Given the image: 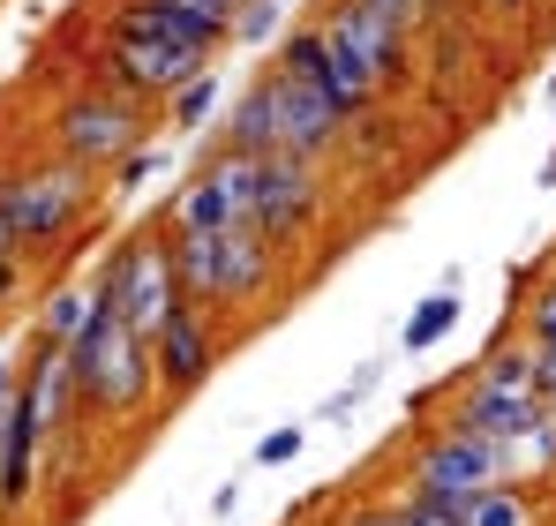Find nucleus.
I'll return each mask as SVG.
<instances>
[{"mask_svg":"<svg viewBox=\"0 0 556 526\" xmlns=\"http://www.w3.org/2000/svg\"><path fill=\"white\" fill-rule=\"evenodd\" d=\"M68 376H76V406L84 422H136L159 406V368H151V339L113 324L105 309L91 316V331L68 347Z\"/></svg>","mask_w":556,"mask_h":526,"instance_id":"nucleus-1","label":"nucleus"},{"mask_svg":"<svg viewBox=\"0 0 556 526\" xmlns=\"http://www.w3.org/2000/svg\"><path fill=\"white\" fill-rule=\"evenodd\" d=\"M98 196H105V188H98L91 174H76V166H61V159L0 166V218H8V234H15L23 256H46V249L76 241V234L91 226Z\"/></svg>","mask_w":556,"mask_h":526,"instance_id":"nucleus-2","label":"nucleus"},{"mask_svg":"<svg viewBox=\"0 0 556 526\" xmlns=\"http://www.w3.org/2000/svg\"><path fill=\"white\" fill-rule=\"evenodd\" d=\"M143 143H151V113L128 105V98H113L105 84L61 90V105L46 113V159H61V166H76V174H91V180H105Z\"/></svg>","mask_w":556,"mask_h":526,"instance_id":"nucleus-3","label":"nucleus"},{"mask_svg":"<svg viewBox=\"0 0 556 526\" xmlns=\"http://www.w3.org/2000/svg\"><path fill=\"white\" fill-rule=\"evenodd\" d=\"M91 286V301L113 316V324H128V331H159L174 309H181V286H174V263H166V226H136V234H121L98 271L84 278Z\"/></svg>","mask_w":556,"mask_h":526,"instance_id":"nucleus-4","label":"nucleus"},{"mask_svg":"<svg viewBox=\"0 0 556 526\" xmlns=\"http://www.w3.org/2000/svg\"><path fill=\"white\" fill-rule=\"evenodd\" d=\"M308 23L339 46V61H346V68L376 90V98L414 90V38H406L399 23H383L376 8H362V0H324Z\"/></svg>","mask_w":556,"mask_h":526,"instance_id":"nucleus-5","label":"nucleus"},{"mask_svg":"<svg viewBox=\"0 0 556 526\" xmlns=\"http://www.w3.org/2000/svg\"><path fill=\"white\" fill-rule=\"evenodd\" d=\"M256 174H264V159H241V151L211 143V151L195 159V174L174 188V203L159 211V226H181V234L249 226V211H256Z\"/></svg>","mask_w":556,"mask_h":526,"instance_id":"nucleus-6","label":"nucleus"},{"mask_svg":"<svg viewBox=\"0 0 556 526\" xmlns=\"http://www.w3.org/2000/svg\"><path fill=\"white\" fill-rule=\"evenodd\" d=\"M203 68H211V61H195V53H181V46H159V38H136V30H113V23H105L91 84H105L113 98L143 105V113H159V105H166L181 84H195Z\"/></svg>","mask_w":556,"mask_h":526,"instance_id":"nucleus-7","label":"nucleus"},{"mask_svg":"<svg viewBox=\"0 0 556 526\" xmlns=\"http://www.w3.org/2000/svg\"><path fill=\"white\" fill-rule=\"evenodd\" d=\"M271 68H278V76H293L301 90H316V98H324V105H331V113L346 121V136H354L362 121H376V105H383V98H376V90L362 84V76H354L346 61H339V46H331V38H324V30L308 23V15L278 30Z\"/></svg>","mask_w":556,"mask_h":526,"instance_id":"nucleus-8","label":"nucleus"},{"mask_svg":"<svg viewBox=\"0 0 556 526\" xmlns=\"http://www.w3.org/2000/svg\"><path fill=\"white\" fill-rule=\"evenodd\" d=\"M233 347V324H218L211 309H195L181 301L159 331H151V368H159V406H188L203 384H211V368L226 361Z\"/></svg>","mask_w":556,"mask_h":526,"instance_id":"nucleus-9","label":"nucleus"},{"mask_svg":"<svg viewBox=\"0 0 556 526\" xmlns=\"http://www.w3.org/2000/svg\"><path fill=\"white\" fill-rule=\"evenodd\" d=\"M511 451L489 437H466L452 422H429L406 437V489H496Z\"/></svg>","mask_w":556,"mask_h":526,"instance_id":"nucleus-10","label":"nucleus"},{"mask_svg":"<svg viewBox=\"0 0 556 526\" xmlns=\"http://www.w3.org/2000/svg\"><path fill=\"white\" fill-rule=\"evenodd\" d=\"M324 203H331V174H324V166H308V159H264L249 226H256L278 256H286L293 241H308V234H316Z\"/></svg>","mask_w":556,"mask_h":526,"instance_id":"nucleus-11","label":"nucleus"},{"mask_svg":"<svg viewBox=\"0 0 556 526\" xmlns=\"http://www.w3.org/2000/svg\"><path fill=\"white\" fill-rule=\"evenodd\" d=\"M278 256L271 241L256 234V226H226L218 234V256H211V286H203V309L218 316V324H241V316H256L264 301L278 293Z\"/></svg>","mask_w":556,"mask_h":526,"instance_id":"nucleus-12","label":"nucleus"},{"mask_svg":"<svg viewBox=\"0 0 556 526\" xmlns=\"http://www.w3.org/2000/svg\"><path fill=\"white\" fill-rule=\"evenodd\" d=\"M264 90H271V143H278V159L324 166V159L346 143V121H339L316 90H301L293 76H278V68H264Z\"/></svg>","mask_w":556,"mask_h":526,"instance_id":"nucleus-13","label":"nucleus"},{"mask_svg":"<svg viewBox=\"0 0 556 526\" xmlns=\"http://www.w3.org/2000/svg\"><path fill=\"white\" fill-rule=\"evenodd\" d=\"M38 481H46V437H38L30 406L8 399V406H0V526H15L30 512Z\"/></svg>","mask_w":556,"mask_h":526,"instance_id":"nucleus-14","label":"nucleus"},{"mask_svg":"<svg viewBox=\"0 0 556 526\" xmlns=\"http://www.w3.org/2000/svg\"><path fill=\"white\" fill-rule=\"evenodd\" d=\"M444 422L466 429V437H489V443H504V451H519V443L534 437V422H542V399H511V391H489V384H459L452 406H444Z\"/></svg>","mask_w":556,"mask_h":526,"instance_id":"nucleus-15","label":"nucleus"},{"mask_svg":"<svg viewBox=\"0 0 556 526\" xmlns=\"http://www.w3.org/2000/svg\"><path fill=\"white\" fill-rule=\"evenodd\" d=\"M211 143H226V151H241V159H278V143H271V90H264V76L241 84V98L218 113V136H211Z\"/></svg>","mask_w":556,"mask_h":526,"instance_id":"nucleus-16","label":"nucleus"},{"mask_svg":"<svg viewBox=\"0 0 556 526\" xmlns=\"http://www.w3.org/2000/svg\"><path fill=\"white\" fill-rule=\"evenodd\" d=\"M91 316H98V301H91V286H53L38 309H30V339L38 347H76L84 331H91Z\"/></svg>","mask_w":556,"mask_h":526,"instance_id":"nucleus-17","label":"nucleus"},{"mask_svg":"<svg viewBox=\"0 0 556 526\" xmlns=\"http://www.w3.org/2000/svg\"><path fill=\"white\" fill-rule=\"evenodd\" d=\"M466 384H489V391H511V399H542V391H534V347H527V339H519V347L496 339V347L466 368Z\"/></svg>","mask_w":556,"mask_h":526,"instance_id":"nucleus-18","label":"nucleus"},{"mask_svg":"<svg viewBox=\"0 0 556 526\" xmlns=\"http://www.w3.org/2000/svg\"><path fill=\"white\" fill-rule=\"evenodd\" d=\"M466 526H542V497L519 489V481H496L466 504Z\"/></svg>","mask_w":556,"mask_h":526,"instance_id":"nucleus-19","label":"nucleus"},{"mask_svg":"<svg viewBox=\"0 0 556 526\" xmlns=\"http://www.w3.org/2000/svg\"><path fill=\"white\" fill-rule=\"evenodd\" d=\"M452 324H459V286H437V293H429V301L406 316L399 347H406V353H429L437 339H444V331H452Z\"/></svg>","mask_w":556,"mask_h":526,"instance_id":"nucleus-20","label":"nucleus"},{"mask_svg":"<svg viewBox=\"0 0 556 526\" xmlns=\"http://www.w3.org/2000/svg\"><path fill=\"white\" fill-rule=\"evenodd\" d=\"M159 113H166V128H203V121L218 113V68H203L195 84H181Z\"/></svg>","mask_w":556,"mask_h":526,"instance_id":"nucleus-21","label":"nucleus"},{"mask_svg":"<svg viewBox=\"0 0 556 526\" xmlns=\"http://www.w3.org/2000/svg\"><path fill=\"white\" fill-rule=\"evenodd\" d=\"M278 30H286V8H278V0H241L233 46H278Z\"/></svg>","mask_w":556,"mask_h":526,"instance_id":"nucleus-22","label":"nucleus"},{"mask_svg":"<svg viewBox=\"0 0 556 526\" xmlns=\"http://www.w3.org/2000/svg\"><path fill=\"white\" fill-rule=\"evenodd\" d=\"M527 347H556V271L527 286Z\"/></svg>","mask_w":556,"mask_h":526,"instance_id":"nucleus-23","label":"nucleus"},{"mask_svg":"<svg viewBox=\"0 0 556 526\" xmlns=\"http://www.w3.org/2000/svg\"><path fill=\"white\" fill-rule=\"evenodd\" d=\"M362 8H376L383 23H399L406 38H421V30L437 23V8H444V0H362Z\"/></svg>","mask_w":556,"mask_h":526,"instance_id":"nucleus-24","label":"nucleus"},{"mask_svg":"<svg viewBox=\"0 0 556 526\" xmlns=\"http://www.w3.org/2000/svg\"><path fill=\"white\" fill-rule=\"evenodd\" d=\"M159 166H166V159H159V151H151V143H143V151H128V159H121V166H113V174L98 180V188H105V196H128V188H143V180L159 174Z\"/></svg>","mask_w":556,"mask_h":526,"instance_id":"nucleus-25","label":"nucleus"},{"mask_svg":"<svg viewBox=\"0 0 556 526\" xmlns=\"http://www.w3.org/2000/svg\"><path fill=\"white\" fill-rule=\"evenodd\" d=\"M301 443H308V429H271V437H256V466H293Z\"/></svg>","mask_w":556,"mask_h":526,"instance_id":"nucleus-26","label":"nucleus"},{"mask_svg":"<svg viewBox=\"0 0 556 526\" xmlns=\"http://www.w3.org/2000/svg\"><path fill=\"white\" fill-rule=\"evenodd\" d=\"M339 526H406V519H399L391 497H354V504L339 512Z\"/></svg>","mask_w":556,"mask_h":526,"instance_id":"nucleus-27","label":"nucleus"},{"mask_svg":"<svg viewBox=\"0 0 556 526\" xmlns=\"http://www.w3.org/2000/svg\"><path fill=\"white\" fill-rule=\"evenodd\" d=\"M23 286H30V256H0V324H8V309L23 301Z\"/></svg>","mask_w":556,"mask_h":526,"instance_id":"nucleus-28","label":"nucleus"},{"mask_svg":"<svg viewBox=\"0 0 556 526\" xmlns=\"http://www.w3.org/2000/svg\"><path fill=\"white\" fill-rule=\"evenodd\" d=\"M534 391L542 406H556V347H534Z\"/></svg>","mask_w":556,"mask_h":526,"instance_id":"nucleus-29","label":"nucleus"},{"mask_svg":"<svg viewBox=\"0 0 556 526\" xmlns=\"http://www.w3.org/2000/svg\"><path fill=\"white\" fill-rule=\"evenodd\" d=\"M15 368H23V361H15V353L0 347V406H8V399H15Z\"/></svg>","mask_w":556,"mask_h":526,"instance_id":"nucleus-30","label":"nucleus"},{"mask_svg":"<svg viewBox=\"0 0 556 526\" xmlns=\"http://www.w3.org/2000/svg\"><path fill=\"white\" fill-rule=\"evenodd\" d=\"M489 15H534V0H481Z\"/></svg>","mask_w":556,"mask_h":526,"instance_id":"nucleus-31","label":"nucleus"},{"mask_svg":"<svg viewBox=\"0 0 556 526\" xmlns=\"http://www.w3.org/2000/svg\"><path fill=\"white\" fill-rule=\"evenodd\" d=\"M534 180H542V188H556V143H549V159H542V174H534Z\"/></svg>","mask_w":556,"mask_h":526,"instance_id":"nucleus-32","label":"nucleus"},{"mask_svg":"<svg viewBox=\"0 0 556 526\" xmlns=\"http://www.w3.org/2000/svg\"><path fill=\"white\" fill-rule=\"evenodd\" d=\"M0 256H23V249H15V234H8V218H0Z\"/></svg>","mask_w":556,"mask_h":526,"instance_id":"nucleus-33","label":"nucleus"},{"mask_svg":"<svg viewBox=\"0 0 556 526\" xmlns=\"http://www.w3.org/2000/svg\"><path fill=\"white\" fill-rule=\"evenodd\" d=\"M278 8H293V0H278Z\"/></svg>","mask_w":556,"mask_h":526,"instance_id":"nucleus-34","label":"nucleus"}]
</instances>
